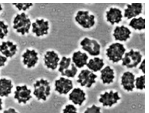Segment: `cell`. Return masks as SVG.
Wrapping results in <instances>:
<instances>
[{"mask_svg":"<svg viewBox=\"0 0 149 113\" xmlns=\"http://www.w3.org/2000/svg\"><path fill=\"white\" fill-rule=\"evenodd\" d=\"M101 78L102 80L103 83H109L113 81V79L114 77L113 70L109 66H106L101 71Z\"/></svg>","mask_w":149,"mask_h":113,"instance_id":"603a6c76","label":"cell"},{"mask_svg":"<svg viewBox=\"0 0 149 113\" xmlns=\"http://www.w3.org/2000/svg\"><path fill=\"white\" fill-rule=\"evenodd\" d=\"M2 9L1 5L0 4V11Z\"/></svg>","mask_w":149,"mask_h":113,"instance_id":"e575fe53","label":"cell"},{"mask_svg":"<svg viewBox=\"0 0 149 113\" xmlns=\"http://www.w3.org/2000/svg\"><path fill=\"white\" fill-rule=\"evenodd\" d=\"M97 75L88 69L82 70L78 76L77 82L82 86L86 85V87H90L92 84L95 82V78Z\"/></svg>","mask_w":149,"mask_h":113,"instance_id":"52a82bcc","label":"cell"},{"mask_svg":"<svg viewBox=\"0 0 149 113\" xmlns=\"http://www.w3.org/2000/svg\"><path fill=\"white\" fill-rule=\"evenodd\" d=\"M100 107L95 105H93L91 107H88L84 113H101Z\"/></svg>","mask_w":149,"mask_h":113,"instance_id":"f1b7e54d","label":"cell"},{"mask_svg":"<svg viewBox=\"0 0 149 113\" xmlns=\"http://www.w3.org/2000/svg\"><path fill=\"white\" fill-rule=\"evenodd\" d=\"M107 20L111 24L115 23H119L121 20L122 17V12L119 9L115 8H111L106 12Z\"/></svg>","mask_w":149,"mask_h":113,"instance_id":"ffe728a7","label":"cell"},{"mask_svg":"<svg viewBox=\"0 0 149 113\" xmlns=\"http://www.w3.org/2000/svg\"><path fill=\"white\" fill-rule=\"evenodd\" d=\"M12 81L10 79L2 78L0 79V95L7 96L11 93L13 87Z\"/></svg>","mask_w":149,"mask_h":113,"instance_id":"7402d4cb","label":"cell"},{"mask_svg":"<svg viewBox=\"0 0 149 113\" xmlns=\"http://www.w3.org/2000/svg\"><path fill=\"white\" fill-rule=\"evenodd\" d=\"M31 92V90L28 88L26 85L17 86L14 92V97L19 103H25L32 97Z\"/></svg>","mask_w":149,"mask_h":113,"instance_id":"8fae6325","label":"cell"},{"mask_svg":"<svg viewBox=\"0 0 149 113\" xmlns=\"http://www.w3.org/2000/svg\"><path fill=\"white\" fill-rule=\"evenodd\" d=\"M55 89L60 94H65L73 88L72 81L69 79L61 77L55 81Z\"/></svg>","mask_w":149,"mask_h":113,"instance_id":"9c48e42d","label":"cell"},{"mask_svg":"<svg viewBox=\"0 0 149 113\" xmlns=\"http://www.w3.org/2000/svg\"><path fill=\"white\" fill-rule=\"evenodd\" d=\"M22 57L24 64L28 67L34 66L38 59V53L33 49H26Z\"/></svg>","mask_w":149,"mask_h":113,"instance_id":"5bb4252c","label":"cell"},{"mask_svg":"<svg viewBox=\"0 0 149 113\" xmlns=\"http://www.w3.org/2000/svg\"><path fill=\"white\" fill-rule=\"evenodd\" d=\"M88 58L86 53L79 51L73 53L72 59L77 66L81 68L87 64Z\"/></svg>","mask_w":149,"mask_h":113,"instance_id":"44dd1931","label":"cell"},{"mask_svg":"<svg viewBox=\"0 0 149 113\" xmlns=\"http://www.w3.org/2000/svg\"><path fill=\"white\" fill-rule=\"evenodd\" d=\"M8 27V25L5 24L3 21L0 20V38L3 39L6 35Z\"/></svg>","mask_w":149,"mask_h":113,"instance_id":"4316f807","label":"cell"},{"mask_svg":"<svg viewBox=\"0 0 149 113\" xmlns=\"http://www.w3.org/2000/svg\"><path fill=\"white\" fill-rule=\"evenodd\" d=\"M13 28L22 35L29 32L31 26V22L28 16L24 13L17 14L13 21Z\"/></svg>","mask_w":149,"mask_h":113,"instance_id":"7a4b0ae2","label":"cell"},{"mask_svg":"<svg viewBox=\"0 0 149 113\" xmlns=\"http://www.w3.org/2000/svg\"><path fill=\"white\" fill-rule=\"evenodd\" d=\"M85 93L79 88H74L69 94V98L74 103L81 105L85 100Z\"/></svg>","mask_w":149,"mask_h":113,"instance_id":"2e32d148","label":"cell"},{"mask_svg":"<svg viewBox=\"0 0 149 113\" xmlns=\"http://www.w3.org/2000/svg\"><path fill=\"white\" fill-rule=\"evenodd\" d=\"M17 50V45L9 41L3 42L0 46V51L6 57H12Z\"/></svg>","mask_w":149,"mask_h":113,"instance_id":"d6986e66","label":"cell"},{"mask_svg":"<svg viewBox=\"0 0 149 113\" xmlns=\"http://www.w3.org/2000/svg\"><path fill=\"white\" fill-rule=\"evenodd\" d=\"M13 4L15 5L19 10H22L25 11L32 5V3H13Z\"/></svg>","mask_w":149,"mask_h":113,"instance_id":"f546056e","label":"cell"},{"mask_svg":"<svg viewBox=\"0 0 149 113\" xmlns=\"http://www.w3.org/2000/svg\"><path fill=\"white\" fill-rule=\"evenodd\" d=\"M77 108L74 105L69 104L65 106L63 113H77Z\"/></svg>","mask_w":149,"mask_h":113,"instance_id":"83f0119b","label":"cell"},{"mask_svg":"<svg viewBox=\"0 0 149 113\" xmlns=\"http://www.w3.org/2000/svg\"><path fill=\"white\" fill-rule=\"evenodd\" d=\"M127 8L125 9L124 16L128 19L139 15L142 12V5L141 3H132L127 5Z\"/></svg>","mask_w":149,"mask_h":113,"instance_id":"9a60e30c","label":"cell"},{"mask_svg":"<svg viewBox=\"0 0 149 113\" xmlns=\"http://www.w3.org/2000/svg\"><path fill=\"white\" fill-rule=\"evenodd\" d=\"M142 55L139 51H134L133 49L125 53V56L122 58V64L128 67L136 66L141 61Z\"/></svg>","mask_w":149,"mask_h":113,"instance_id":"8992f818","label":"cell"},{"mask_svg":"<svg viewBox=\"0 0 149 113\" xmlns=\"http://www.w3.org/2000/svg\"><path fill=\"white\" fill-rule=\"evenodd\" d=\"M75 20L82 27L89 28L94 25L95 22L94 16L87 11H80L75 17Z\"/></svg>","mask_w":149,"mask_h":113,"instance_id":"5b68a950","label":"cell"},{"mask_svg":"<svg viewBox=\"0 0 149 113\" xmlns=\"http://www.w3.org/2000/svg\"><path fill=\"white\" fill-rule=\"evenodd\" d=\"M125 50L123 44L119 43H114L107 49L106 55L109 60L113 62H116L122 59Z\"/></svg>","mask_w":149,"mask_h":113,"instance_id":"277c9868","label":"cell"},{"mask_svg":"<svg viewBox=\"0 0 149 113\" xmlns=\"http://www.w3.org/2000/svg\"><path fill=\"white\" fill-rule=\"evenodd\" d=\"M3 113H17V112L14 109L10 108L8 110H5L4 111Z\"/></svg>","mask_w":149,"mask_h":113,"instance_id":"1f68e13d","label":"cell"},{"mask_svg":"<svg viewBox=\"0 0 149 113\" xmlns=\"http://www.w3.org/2000/svg\"><path fill=\"white\" fill-rule=\"evenodd\" d=\"M131 32L127 28L123 26L116 27L115 29L113 35L116 40L125 41L130 38Z\"/></svg>","mask_w":149,"mask_h":113,"instance_id":"ac0fdd59","label":"cell"},{"mask_svg":"<svg viewBox=\"0 0 149 113\" xmlns=\"http://www.w3.org/2000/svg\"><path fill=\"white\" fill-rule=\"evenodd\" d=\"M145 59L143 60L139 68L142 70L143 72L145 73Z\"/></svg>","mask_w":149,"mask_h":113,"instance_id":"d6a6232c","label":"cell"},{"mask_svg":"<svg viewBox=\"0 0 149 113\" xmlns=\"http://www.w3.org/2000/svg\"><path fill=\"white\" fill-rule=\"evenodd\" d=\"M100 95L101 97L99 99V101L105 106H111L116 103L118 100L120 99L118 92H113L111 90L109 92L106 91Z\"/></svg>","mask_w":149,"mask_h":113,"instance_id":"7c38bea8","label":"cell"},{"mask_svg":"<svg viewBox=\"0 0 149 113\" xmlns=\"http://www.w3.org/2000/svg\"><path fill=\"white\" fill-rule=\"evenodd\" d=\"M59 60L58 54L53 51H47L44 56L45 65L48 68L52 69L56 68Z\"/></svg>","mask_w":149,"mask_h":113,"instance_id":"4fadbf2b","label":"cell"},{"mask_svg":"<svg viewBox=\"0 0 149 113\" xmlns=\"http://www.w3.org/2000/svg\"><path fill=\"white\" fill-rule=\"evenodd\" d=\"M33 86V94L38 100H45L50 94V83L46 79L41 78L37 80Z\"/></svg>","mask_w":149,"mask_h":113,"instance_id":"6da1fadb","label":"cell"},{"mask_svg":"<svg viewBox=\"0 0 149 113\" xmlns=\"http://www.w3.org/2000/svg\"><path fill=\"white\" fill-rule=\"evenodd\" d=\"M80 44L82 49L91 55L96 56L100 54V46L94 40L85 37L81 42Z\"/></svg>","mask_w":149,"mask_h":113,"instance_id":"ba28073f","label":"cell"},{"mask_svg":"<svg viewBox=\"0 0 149 113\" xmlns=\"http://www.w3.org/2000/svg\"><path fill=\"white\" fill-rule=\"evenodd\" d=\"M58 71L62 75L73 77L78 70L74 63H71V59L63 56L59 63Z\"/></svg>","mask_w":149,"mask_h":113,"instance_id":"3957f363","label":"cell"},{"mask_svg":"<svg viewBox=\"0 0 149 113\" xmlns=\"http://www.w3.org/2000/svg\"><path fill=\"white\" fill-rule=\"evenodd\" d=\"M32 31L38 36L47 34L49 29L48 22L43 19H36L32 24Z\"/></svg>","mask_w":149,"mask_h":113,"instance_id":"30bf717a","label":"cell"},{"mask_svg":"<svg viewBox=\"0 0 149 113\" xmlns=\"http://www.w3.org/2000/svg\"><path fill=\"white\" fill-rule=\"evenodd\" d=\"M135 76L129 71L124 72L121 76V84L128 90H132L134 87Z\"/></svg>","mask_w":149,"mask_h":113,"instance_id":"e0dca14e","label":"cell"},{"mask_svg":"<svg viewBox=\"0 0 149 113\" xmlns=\"http://www.w3.org/2000/svg\"><path fill=\"white\" fill-rule=\"evenodd\" d=\"M129 25L135 30H141L145 29V20L141 17L134 18L131 20Z\"/></svg>","mask_w":149,"mask_h":113,"instance_id":"d4e9b609","label":"cell"},{"mask_svg":"<svg viewBox=\"0 0 149 113\" xmlns=\"http://www.w3.org/2000/svg\"><path fill=\"white\" fill-rule=\"evenodd\" d=\"M6 60V57L2 56L0 54V66L4 65Z\"/></svg>","mask_w":149,"mask_h":113,"instance_id":"4dcf8cb0","label":"cell"},{"mask_svg":"<svg viewBox=\"0 0 149 113\" xmlns=\"http://www.w3.org/2000/svg\"><path fill=\"white\" fill-rule=\"evenodd\" d=\"M145 75H142L135 79V85L136 88L142 89L145 88Z\"/></svg>","mask_w":149,"mask_h":113,"instance_id":"484cf974","label":"cell"},{"mask_svg":"<svg viewBox=\"0 0 149 113\" xmlns=\"http://www.w3.org/2000/svg\"><path fill=\"white\" fill-rule=\"evenodd\" d=\"M86 65L94 71L100 70L104 65L103 60L98 57H95L90 59Z\"/></svg>","mask_w":149,"mask_h":113,"instance_id":"cb8c5ba5","label":"cell"},{"mask_svg":"<svg viewBox=\"0 0 149 113\" xmlns=\"http://www.w3.org/2000/svg\"><path fill=\"white\" fill-rule=\"evenodd\" d=\"M2 100L1 98H0V110H1L2 109Z\"/></svg>","mask_w":149,"mask_h":113,"instance_id":"836d02e7","label":"cell"}]
</instances>
